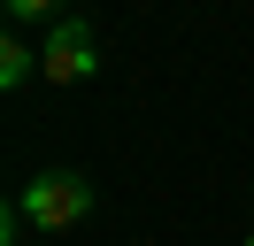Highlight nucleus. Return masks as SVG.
<instances>
[{"label": "nucleus", "instance_id": "obj_4", "mask_svg": "<svg viewBox=\"0 0 254 246\" xmlns=\"http://www.w3.org/2000/svg\"><path fill=\"white\" fill-rule=\"evenodd\" d=\"M62 15H69V0H8V23H62Z\"/></svg>", "mask_w": 254, "mask_h": 246}, {"label": "nucleus", "instance_id": "obj_5", "mask_svg": "<svg viewBox=\"0 0 254 246\" xmlns=\"http://www.w3.org/2000/svg\"><path fill=\"white\" fill-rule=\"evenodd\" d=\"M247 246H254V239H247Z\"/></svg>", "mask_w": 254, "mask_h": 246}, {"label": "nucleus", "instance_id": "obj_3", "mask_svg": "<svg viewBox=\"0 0 254 246\" xmlns=\"http://www.w3.org/2000/svg\"><path fill=\"white\" fill-rule=\"evenodd\" d=\"M31 77H39V54L16 39V31H8V39H0V85L16 92V85H31Z\"/></svg>", "mask_w": 254, "mask_h": 246}, {"label": "nucleus", "instance_id": "obj_2", "mask_svg": "<svg viewBox=\"0 0 254 246\" xmlns=\"http://www.w3.org/2000/svg\"><path fill=\"white\" fill-rule=\"evenodd\" d=\"M93 62H100V46H93V23H85V15H62V23L47 31V46H39V77H47V85H85Z\"/></svg>", "mask_w": 254, "mask_h": 246}, {"label": "nucleus", "instance_id": "obj_1", "mask_svg": "<svg viewBox=\"0 0 254 246\" xmlns=\"http://www.w3.org/2000/svg\"><path fill=\"white\" fill-rule=\"evenodd\" d=\"M16 208H23V223H39V231H69V223L93 215V184H85L77 169H39L16 192Z\"/></svg>", "mask_w": 254, "mask_h": 246}]
</instances>
